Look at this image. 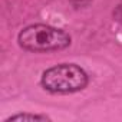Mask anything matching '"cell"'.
I'll return each mask as SVG.
<instances>
[{"mask_svg":"<svg viewBox=\"0 0 122 122\" xmlns=\"http://www.w3.org/2000/svg\"><path fill=\"white\" fill-rule=\"evenodd\" d=\"M19 45L36 53L62 50L71 45V36L62 29L47 25H32L19 33Z\"/></svg>","mask_w":122,"mask_h":122,"instance_id":"1","label":"cell"},{"mask_svg":"<svg viewBox=\"0 0 122 122\" xmlns=\"http://www.w3.org/2000/svg\"><path fill=\"white\" fill-rule=\"evenodd\" d=\"M88 85L86 72L73 63H62L49 68L42 75V86L52 93H72Z\"/></svg>","mask_w":122,"mask_h":122,"instance_id":"2","label":"cell"},{"mask_svg":"<svg viewBox=\"0 0 122 122\" xmlns=\"http://www.w3.org/2000/svg\"><path fill=\"white\" fill-rule=\"evenodd\" d=\"M12 121H49L47 116L43 115H30V113H19L15 116L7 118L5 122H12Z\"/></svg>","mask_w":122,"mask_h":122,"instance_id":"3","label":"cell"},{"mask_svg":"<svg viewBox=\"0 0 122 122\" xmlns=\"http://www.w3.org/2000/svg\"><path fill=\"white\" fill-rule=\"evenodd\" d=\"M113 16H115V19L122 25V5H119L116 9H115V12H113Z\"/></svg>","mask_w":122,"mask_h":122,"instance_id":"4","label":"cell"}]
</instances>
